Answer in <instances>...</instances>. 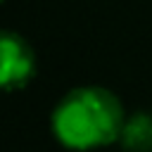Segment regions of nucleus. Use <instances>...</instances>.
<instances>
[{"label":"nucleus","mask_w":152,"mask_h":152,"mask_svg":"<svg viewBox=\"0 0 152 152\" xmlns=\"http://www.w3.org/2000/svg\"><path fill=\"white\" fill-rule=\"evenodd\" d=\"M119 145L126 152H152V114L135 112L126 116Z\"/></svg>","instance_id":"obj_3"},{"label":"nucleus","mask_w":152,"mask_h":152,"mask_svg":"<svg viewBox=\"0 0 152 152\" xmlns=\"http://www.w3.org/2000/svg\"><path fill=\"white\" fill-rule=\"evenodd\" d=\"M126 114L121 100L104 86H76L55 104L50 131L71 152H90L119 142Z\"/></svg>","instance_id":"obj_1"},{"label":"nucleus","mask_w":152,"mask_h":152,"mask_svg":"<svg viewBox=\"0 0 152 152\" xmlns=\"http://www.w3.org/2000/svg\"><path fill=\"white\" fill-rule=\"evenodd\" d=\"M36 74V52L28 40L14 31L0 36V83L5 90L24 88Z\"/></svg>","instance_id":"obj_2"}]
</instances>
